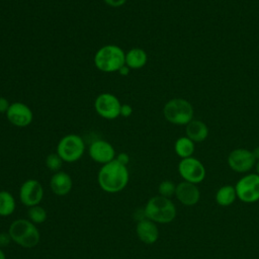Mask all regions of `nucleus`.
Returning <instances> with one entry per match:
<instances>
[{
	"label": "nucleus",
	"instance_id": "21",
	"mask_svg": "<svg viewBox=\"0 0 259 259\" xmlns=\"http://www.w3.org/2000/svg\"><path fill=\"white\" fill-rule=\"evenodd\" d=\"M16 202L13 195L6 190L0 191V215L8 217L15 210Z\"/></svg>",
	"mask_w": 259,
	"mask_h": 259
},
{
	"label": "nucleus",
	"instance_id": "15",
	"mask_svg": "<svg viewBox=\"0 0 259 259\" xmlns=\"http://www.w3.org/2000/svg\"><path fill=\"white\" fill-rule=\"evenodd\" d=\"M136 233L138 238L145 244L151 245L156 243L159 238V229L153 221L144 219L138 222L136 227Z\"/></svg>",
	"mask_w": 259,
	"mask_h": 259
},
{
	"label": "nucleus",
	"instance_id": "11",
	"mask_svg": "<svg viewBox=\"0 0 259 259\" xmlns=\"http://www.w3.org/2000/svg\"><path fill=\"white\" fill-rule=\"evenodd\" d=\"M5 114L9 122L17 127H26L33 119V112L30 107L20 101L12 102Z\"/></svg>",
	"mask_w": 259,
	"mask_h": 259
},
{
	"label": "nucleus",
	"instance_id": "30",
	"mask_svg": "<svg viewBox=\"0 0 259 259\" xmlns=\"http://www.w3.org/2000/svg\"><path fill=\"white\" fill-rule=\"evenodd\" d=\"M130 68L126 66V65H123L119 70H118V74L120 75V76H127L128 74H130Z\"/></svg>",
	"mask_w": 259,
	"mask_h": 259
},
{
	"label": "nucleus",
	"instance_id": "3",
	"mask_svg": "<svg viewBox=\"0 0 259 259\" xmlns=\"http://www.w3.org/2000/svg\"><path fill=\"white\" fill-rule=\"evenodd\" d=\"M145 215L147 219L158 224H168L176 218V206L174 202L167 197L156 195L151 197L145 207Z\"/></svg>",
	"mask_w": 259,
	"mask_h": 259
},
{
	"label": "nucleus",
	"instance_id": "4",
	"mask_svg": "<svg viewBox=\"0 0 259 259\" xmlns=\"http://www.w3.org/2000/svg\"><path fill=\"white\" fill-rule=\"evenodd\" d=\"M8 233L11 240L23 248L36 246L40 239L39 231L35 225L26 219H18L12 222Z\"/></svg>",
	"mask_w": 259,
	"mask_h": 259
},
{
	"label": "nucleus",
	"instance_id": "17",
	"mask_svg": "<svg viewBox=\"0 0 259 259\" xmlns=\"http://www.w3.org/2000/svg\"><path fill=\"white\" fill-rule=\"evenodd\" d=\"M186 137L194 143H201L208 137V127L205 122L199 119H192L186 124Z\"/></svg>",
	"mask_w": 259,
	"mask_h": 259
},
{
	"label": "nucleus",
	"instance_id": "22",
	"mask_svg": "<svg viewBox=\"0 0 259 259\" xmlns=\"http://www.w3.org/2000/svg\"><path fill=\"white\" fill-rule=\"evenodd\" d=\"M27 217H28V220L34 225L42 224L47 220V211L42 206L37 204L34 206H30L28 208Z\"/></svg>",
	"mask_w": 259,
	"mask_h": 259
},
{
	"label": "nucleus",
	"instance_id": "26",
	"mask_svg": "<svg viewBox=\"0 0 259 259\" xmlns=\"http://www.w3.org/2000/svg\"><path fill=\"white\" fill-rule=\"evenodd\" d=\"M127 0H103V2L113 8H117V7H121L126 3Z\"/></svg>",
	"mask_w": 259,
	"mask_h": 259
},
{
	"label": "nucleus",
	"instance_id": "2",
	"mask_svg": "<svg viewBox=\"0 0 259 259\" xmlns=\"http://www.w3.org/2000/svg\"><path fill=\"white\" fill-rule=\"evenodd\" d=\"M95 67L103 73H114L125 65V53L116 45H105L94 55Z\"/></svg>",
	"mask_w": 259,
	"mask_h": 259
},
{
	"label": "nucleus",
	"instance_id": "19",
	"mask_svg": "<svg viewBox=\"0 0 259 259\" xmlns=\"http://www.w3.org/2000/svg\"><path fill=\"white\" fill-rule=\"evenodd\" d=\"M215 202L221 206H229L235 202L237 199V193L235 186L231 184L223 185L220 187L214 195Z\"/></svg>",
	"mask_w": 259,
	"mask_h": 259
},
{
	"label": "nucleus",
	"instance_id": "29",
	"mask_svg": "<svg viewBox=\"0 0 259 259\" xmlns=\"http://www.w3.org/2000/svg\"><path fill=\"white\" fill-rule=\"evenodd\" d=\"M115 160L117 162H119L120 164L126 166L130 162V156L126 154V153H119L116 157H115Z\"/></svg>",
	"mask_w": 259,
	"mask_h": 259
},
{
	"label": "nucleus",
	"instance_id": "7",
	"mask_svg": "<svg viewBox=\"0 0 259 259\" xmlns=\"http://www.w3.org/2000/svg\"><path fill=\"white\" fill-rule=\"evenodd\" d=\"M237 198L246 203L259 200V175L249 173L240 178L235 185Z\"/></svg>",
	"mask_w": 259,
	"mask_h": 259
},
{
	"label": "nucleus",
	"instance_id": "8",
	"mask_svg": "<svg viewBox=\"0 0 259 259\" xmlns=\"http://www.w3.org/2000/svg\"><path fill=\"white\" fill-rule=\"evenodd\" d=\"M178 172L184 181L198 184L205 178V167L201 161L192 157L181 159L178 164Z\"/></svg>",
	"mask_w": 259,
	"mask_h": 259
},
{
	"label": "nucleus",
	"instance_id": "23",
	"mask_svg": "<svg viewBox=\"0 0 259 259\" xmlns=\"http://www.w3.org/2000/svg\"><path fill=\"white\" fill-rule=\"evenodd\" d=\"M175 191H176V184L171 180H164L158 186L159 195L167 198H171L173 195H175Z\"/></svg>",
	"mask_w": 259,
	"mask_h": 259
},
{
	"label": "nucleus",
	"instance_id": "13",
	"mask_svg": "<svg viewBox=\"0 0 259 259\" xmlns=\"http://www.w3.org/2000/svg\"><path fill=\"white\" fill-rule=\"evenodd\" d=\"M89 157L96 163L107 164L115 159V150L113 146L104 140L93 141L88 149Z\"/></svg>",
	"mask_w": 259,
	"mask_h": 259
},
{
	"label": "nucleus",
	"instance_id": "16",
	"mask_svg": "<svg viewBox=\"0 0 259 259\" xmlns=\"http://www.w3.org/2000/svg\"><path fill=\"white\" fill-rule=\"evenodd\" d=\"M50 186L56 195L65 196L71 191L73 181L68 173L64 171H58L52 176L50 180Z\"/></svg>",
	"mask_w": 259,
	"mask_h": 259
},
{
	"label": "nucleus",
	"instance_id": "9",
	"mask_svg": "<svg viewBox=\"0 0 259 259\" xmlns=\"http://www.w3.org/2000/svg\"><path fill=\"white\" fill-rule=\"evenodd\" d=\"M121 103L112 93L104 92L99 94L94 101V108L97 114L105 119H115L119 116Z\"/></svg>",
	"mask_w": 259,
	"mask_h": 259
},
{
	"label": "nucleus",
	"instance_id": "33",
	"mask_svg": "<svg viewBox=\"0 0 259 259\" xmlns=\"http://www.w3.org/2000/svg\"><path fill=\"white\" fill-rule=\"evenodd\" d=\"M0 259H6V256L4 254V252L2 251V249L0 248Z\"/></svg>",
	"mask_w": 259,
	"mask_h": 259
},
{
	"label": "nucleus",
	"instance_id": "18",
	"mask_svg": "<svg viewBox=\"0 0 259 259\" xmlns=\"http://www.w3.org/2000/svg\"><path fill=\"white\" fill-rule=\"evenodd\" d=\"M148 62V55L141 48H133L125 53V65L130 69L138 70L143 68Z\"/></svg>",
	"mask_w": 259,
	"mask_h": 259
},
{
	"label": "nucleus",
	"instance_id": "12",
	"mask_svg": "<svg viewBox=\"0 0 259 259\" xmlns=\"http://www.w3.org/2000/svg\"><path fill=\"white\" fill-rule=\"evenodd\" d=\"M44 197V188L35 179L24 181L19 189V198L23 205L30 207L39 204Z\"/></svg>",
	"mask_w": 259,
	"mask_h": 259
},
{
	"label": "nucleus",
	"instance_id": "24",
	"mask_svg": "<svg viewBox=\"0 0 259 259\" xmlns=\"http://www.w3.org/2000/svg\"><path fill=\"white\" fill-rule=\"evenodd\" d=\"M63 160L61 159V157L57 154V153H52L50 155L47 156L46 158V166L49 170L53 171V172H58L60 171L62 165H63Z\"/></svg>",
	"mask_w": 259,
	"mask_h": 259
},
{
	"label": "nucleus",
	"instance_id": "31",
	"mask_svg": "<svg viewBox=\"0 0 259 259\" xmlns=\"http://www.w3.org/2000/svg\"><path fill=\"white\" fill-rule=\"evenodd\" d=\"M252 153H253V155H254L256 161H258V160H259V146L256 147V148H254V149L252 150Z\"/></svg>",
	"mask_w": 259,
	"mask_h": 259
},
{
	"label": "nucleus",
	"instance_id": "14",
	"mask_svg": "<svg viewBox=\"0 0 259 259\" xmlns=\"http://www.w3.org/2000/svg\"><path fill=\"white\" fill-rule=\"evenodd\" d=\"M175 196L181 204L192 206L199 201L200 191L196 184L183 180L176 185Z\"/></svg>",
	"mask_w": 259,
	"mask_h": 259
},
{
	"label": "nucleus",
	"instance_id": "20",
	"mask_svg": "<svg viewBox=\"0 0 259 259\" xmlns=\"http://www.w3.org/2000/svg\"><path fill=\"white\" fill-rule=\"evenodd\" d=\"M195 150V143L192 142L189 138L180 137L175 141L174 151L178 157L181 159L192 157Z\"/></svg>",
	"mask_w": 259,
	"mask_h": 259
},
{
	"label": "nucleus",
	"instance_id": "5",
	"mask_svg": "<svg viewBox=\"0 0 259 259\" xmlns=\"http://www.w3.org/2000/svg\"><path fill=\"white\" fill-rule=\"evenodd\" d=\"M163 115L167 121L176 125H186L193 119L194 108L184 98H172L163 107Z\"/></svg>",
	"mask_w": 259,
	"mask_h": 259
},
{
	"label": "nucleus",
	"instance_id": "10",
	"mask_svg": "<svg viewBox=\"0 0 259 259\" xmlns=\"http://www.w3.org/2000/svg\"><path fill=\"white\" fill-rule=\"evenodd\" d=\"M229 167L238 173L249 172L253 167H255L256 159L252 151L245 148H238L233 150L228 156Z\"/></svg>",
	"mask_w": 259,
	"mask_h": 259
},
{
	"label": "nucleus",
	"instance_id": "27",
	"mask_svg": "<svg viewBox=\"0 0 259 259\" xmlns=\"http://www.w3.org/2000/svg\"><path fill=\"white\" fill-rule=\"evenodd\" d=\"M11 238L9 233H0V248L1 247H6L10 243Z\"/></svg>",
	"mask_w": 259,
	"mask_h": 259
},
{
	"label": "nucleus",
	"instance_id": "1",
	"mask_svg": "<svg viewBox=\"0 0 259 259\" xmlns=\"http://www.w3.org/2000/svg\"><path fill=\"white\" fill-rule=\"evenodd\" d=\"M130 180L127 167L115 159L104 164L98 171L97 182L99 187L108 193H116L123 190Z\"/></svg>",
	"mask_w": 259,
	"mask_h": 259
},
{
	"label": "nucleus",
	"instance_id": "32",
	"mask_svg": "<svg viewBox=\"0 0 259 259\" xmlns=\"http://www.w3.org/2000/svg\"><path fill=\"white\" fill-rule=\"evenodd\" d=\"M255 169H256V172L255 173H257L258 175H259V160L256 162V164H255Z\"/></svg>",
	"mask_w": 259,
	"mask_h": 259
},
{
	"label": "nucleus",
	"instance_id": "6",
	"mask_svg": "<svg viewBox=\"0 0 259 259\" xmlns=\"http://www.w3.org/2000/svg\"><path fill=\"white\" fill-rule=\"evenodd\" d=\"M84 152V140L76 134H69L63 137L57 146V154L64 162L68 163H74L80 160Z\"/></svg>",
	"mask_w": 259,
	"mask_h": 259
},
{
	"label": "nucleus",
	"instance_id": "25",
	"mask_svg": "<svg viewBox=\"0 0 259 259\" xmlns=\"http://www.w3.org/2000/svg\"><path fill=\"white\" fill-rule=\"evenodd\" d=\"M133 114V107L130 104H121L120 106V113L119 116L130 117Z\"/></svg>",
	"mask_w": 259,
	"mask_h": 259
},
{
	"label": "nucleus",
	"instance_id": "28",
	"mask_svg": "<svg viewBox=\"0 0 259 259\" xmlns=\"http://www.w3.org/2000/svg\"><path fill=\"white\" fill-rule=\"evenodd\" d=\"M10 104L11 103H9L7 98L0 96V113H6Z\"/></svg>",
	"mask_w": 259,
	"mask_h": 259
}]
</instances>
